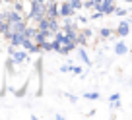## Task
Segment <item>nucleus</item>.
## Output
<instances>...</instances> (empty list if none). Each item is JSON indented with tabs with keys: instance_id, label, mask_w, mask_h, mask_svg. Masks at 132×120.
<instances>
[{
	"instance_id": "10",
	"label": "nucleus",
	"mask_w": 132,
	"mask_h": 120,
	"mask_svg": "<svg viewBox=\"0 0 132 120\" xmlns=\"http://www.w3.org/2000/svg\"><path fill=\"white\" fill-rule=\"evenodd\" d=\"M84 97H86V99H91V101H97L99 99V93L97 91H89V93H86Z\"/></svg>"
},
{
	"instance_id": "16",
	"label": "nucleus",
	"mask_w": 132,
	"mask_h": 120,
	"mask_svg": "<svg viewBox=\"0 0 132 120\" xmlns=\"http://www.w3.org/2000/svg\"><path fill=\"white\" fill-rule=\"evenodd\" d=\"M0 52H2V45H0Z\"/></svg>"
},
{
	"instance_id": "11",
	"label": "nucleus",
	"mask_w": 132,
	"mask_h": 120,
	"mask_svg": "<svg viewBox=\"0 0 132 120\" xmlns=\"http://www.w3.org/2000/svg\"><path fill=\"white\" fill-rule=\"evenodd\" d=\"M70 72L76 74V76H82V68H80V66H70Z\"/></svg>"
},
{
	"instance_id": "4",
	"label": "nucleus",
	"mask_w": 132,
	"mask_h": 120,
	"mask_svg": "<svg viewBox=\"0 0 132 120\" xmlns=\"http://www.w3.org/2000/svg\"><path fill=\"white\" fill-rule=\"evenodd\" d=\"M99 39H113L115 37V29H109V27H103V29H99Z\"/></svg>"
},
{
	"instance_id": "6",
	"label": "nucleus",
	"mask_w": 132,
	"mask_h": 120,
	"mask_svg": "<svg viewBox=\"0 0 132 120\" xmlns=\"http://www.w3.org/2000/svg\"><path fill=\"white\" fill-rule=\"evenodd\" d=\"M109 101H111V107L113 108H115V107L119 108L120 107V95H119V93H113V95L109 97Z\"/></svg>"
},
{
	"instance_id": "3",
	"label": "nucleus",
	"mask_w": 132,
	"mask_h": 120,
	"mask_svg": "<svg viewBox=\"0 0 132 120\" xmlns=\"http://www.w3.org/2000/svg\"><path fill=\"white\" fill-rule=\"evenodd\" d=\"M115 54L117 56H126L128 54V45L124 41H117V45H115Z\"/></svg>"
},
{
	"instance_id": "15",
	"label": "nucleus",
	"mask_w": 132,
	"mask_h": 120,
	"mask_svg": "<svg viewBox=\"0 0 132 120\" xmlns=\"http://www.w3.org/2000/svg\"><path fill=\"white\" fill-rule=\"evenodd\" d=\"M2 4H4V2H2V0H0V6H2Z\"/></svg>"
},
{
	"instance_id": "9",
	"label": "nucleus",
	"mask_w": 132,
	"mask_h": 120,
	"mask_svg": "<svg viewBox=\"0 0 132 120\" xmlns=\"http://www.w3.org/2000/svg\"><path fill=\"white\" fill-rule=\"evenodd\" d=\"M68 4H70L76 12H78V10H82V0H68Z\"/></svg>"
},
{
	"instance_id": "17",
	"label": "nucleus",
	"mask_w": 132,
	"mask_h": 120,
	"mask_svg": "<svg viewBox=\"0 0 132 120\" xmlns=\"http://www.w3.org/2000/svg\"><path fill=\"white\" fill-rule=\"evenodd\" d=\"M93 2H97V0H93Z\"/></svg>"
},
{
	"instance_id": "14",
	"label": "nucleus",
	"mask_w": 132,
	"mask_h": 120,
	"mask_svg": "<svg viewBox=\"0 0 132 120\" xmlns=\"http://www.w3.org/2000/svg\"><path fill=\"white\" fill-rule=\"evenodd\" d=\"M2 2H4V4H8V6H10V2H12V0H2Z\"/></svg>"
},
{
	"instance_id": "12",
	"label": "nucleus",
	"mask_w": 132,
	"mask_h": 120,
	"mask_svg": "<svg viewBox=\"0 0 132 120\" xmlns=\"http://www.w3.org/2000/svg\"><path fill=\"white\" fill-rule=\"evenodd\" d=\"M70 66H72V64H64V66H60V72H62V74H68V72H70Z\"/></svg>"
},
{
	"instance_id": "1",
	"label": "nucleus",
	"mask_w": 132,
	"mask_h": 120,
	"mask_svg": "<svg viewBox=\"0 0 132 120\" xmlns=\"http://www.w3.org/2000/svg\"><path fill=\"white\" fill-rule=\"evenodd\" d=\"M58 16H60V17H74L76 16V10L68 4V0L58 2Z\"/></svg>"
},
{
	"instance_id": "13",
	"label": "nucleus",
	"mask_w": 132,
	"mask_h": 120,
	"mask_svg": "<svg viewBox=\"0 0 132 120\" xmlns=\"http://www.w3.org/2000/svg\"><path fill=\"white\" fill-rule=\"evenodd\" d=\"M99 17H103V14H101V12H97V10H95V12L91 14V20H99Z\"/></svg>"
},
{
	"instance_id": "8",
	"label": "nucleus",
	"mask_w": 132,
	"mask_h": 120,
	"mask_svg": "<svg viewBox=\"0 0 132 120\" xmlns=\"http://www.w3.org/2000/svg\"><path fill=\"white\" fill-rule=\"evenodd\" d=\"M80 33H82V35H84V37H86V39H87V41H89V39H91V37H93V31H91V29H89V27H84V29H80Z\"/></svg>"
},
{
	"instance_id": "5",
	"label": "nucleus",
	"mask_w": 132,
	"mask_h": 120,
	"mask_svg": "<svg viewBox=\"0 0 132 120\" xmlns=\"http://www.w3.org/2000/svg\"><path fill=\"white\" fill-rule=\"evenodd\" d=\"M76 49H78V47H76ZM78 56H80V60H82V62L87 64V66L91 64V58L87 56V52H86V49H84V47H80V49H78Z\"/></svg>"
},
{
	"instance_id": "2",
	"label": "nucleus",
	"mask_w": 132,
	"mask_h": 120,
	"mask_svg": "<svg viewBox=\"0 0 132 120\" xmlns=\"http://www.w3.org/2000/svg\"><path fill=\"white\" fill-rule=\"evenodd\" d=\"M128 33H130V23H128V20H122L119 25H117L115 29V37H128Z\"/></svg>"
},
{
	"instance_id": "7",
	"label": "nucleus",
	"mask_w": 132,
	"mask_h": 120,
	"mask_svg": "<svg viewBox=\"0 0 132 120\" xmlns=\"http://www.w3.org/2000/svg\"><path fill=\"white\" fill-rule=\"evenodd\" d=\"M113 14H117V16H122V17H126V16H128V10H126V8H122V6H115Z\"/></svg>"
}]
</instances>
